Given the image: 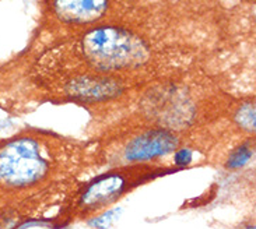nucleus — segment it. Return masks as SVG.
I'll return each instance as SVG.
<instances>
[{"label":"nucleus","instance_id":"nucleus-6","mask_svg":"<svg viewBox=\"0 0 256 229\" xmlns=\"http://www.w3.org/2000/svg\"><path fill=\"white\" fill-rule=\"evenodd\" d=\"M119 212H121L119 210H111V211H108V212H104L103 215H100V217H97V218L90 221V225L97 229L109 228V227L112 225L113 221L118 218Z\"/></svg>","mask_w":256,"mask_h":229},{"label":"nucleus","instance_id":"nucleus-7","mask_svg":"<svg viewBox=\"0 0 256 229\" xmlns=\"http://www.w3.org/2000/svg\"><path fill=\"white\" fill-rule=\"evenodd\" d=\"M174 161L178 167H186V165H189L192 162V151L189 148H185V147L176 150V153H175L174 155Z\"/></svg>","mask_w":256,"mask_h":229},{"label":"nucleus","instance_id":"nucleus-3","mask_svg":"<svg viewBox=\"0 0 256 229\" xmlns=\"http://www.w3.org/2000/svg\"><path fill=\"white\" fill-rule=\"evenodd\" d=\"M179 133L182 132L157 127L137 130V133L125 148V158L128 161L142 162L176 151L181 146Z\"/></svg>","mask_w":256,"mask_h":229},{"label":"nucleus","instance_id":"nucleus-5","mask_svg":"<svg viewBox=\"0 0 256 229\" xmlns=\"http://www.w3.org/2000/svg\"><path fill=\"white\" fill-rule=\"evenodd\" d=\"M254 155V148H251L249 144H242L236 148L234 153H231V155L227 161V168L228 169H238V168L244 167L245 164L249 162V159Z\"/></svg>","mask_w":256,"mask_h":229},{"label":"nucleus","instance_id":"nucleus-4","mask_svg":"<svg viewBox=\"0 0 256 229\" xmlns=\"http://www.w3.org/2000/svg\"><path fill=\"white\" fill-rule=\"evenodd\" d=\"M126 189V177L122 173H111L92 182L82 194L80 206L98 209L115 201Z\"/></svg>","mask_w":256,"mask_h":229},{"label":"nucleus","instance_id":"nucleus-1","mask_svg":"<svg viewBox=\"0 0 256 229\" xmlns=\"http://www.w3.org/2000/svg\"><path fill=\"white\" fill-rule=\"evenodd\" d=\"M61 135L31 132L7 140L0 146V185L22 189L42 183L55 171L52 147Z\"/></svg>","mask_w":256,"mask_h":229},{"label":"nucleus","instance_id":"nucleus-2","mask_svg":"<svg viewBox=\"0 0 256 229\" xmlns=\"http://www.w3.org/2000/svg\"><path fill=\"white\" fill-rule=\"evenodd\" d=\"M132 1L133 0H41L38 31L42 37L49 38L41 49L112 21L119 17Z\"/></svg>","mask_w":256,"mask_h":229}]
</instances>
